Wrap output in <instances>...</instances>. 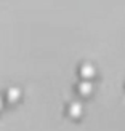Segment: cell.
<instances>
[{"instance_id": "cell-2", "label": "cell", "mask_w": 125, "mask_h": 131, "mask_svg": "<svg viewBox=\"0 0 125 131\" xmlns=\"http://www.w3.org/2000/svg\"><path fill=\"white\" fill-rule=\"evenodd\" d=\"M77 93L80 96H83V97L90 96L91 93H93V83H91V80H80V82H79Z\"/></svg>"}, {"instance_id": "cell-3", "label": "cell", "mask_w": 125, "mask_h": 131, "mask_svg": "<svg viewBox=\"0 0 125 131\" xmlns=\"http://www.w3.org/2000/svg\"><path fill=\"white\" fill-rule=\"evenodd\" d=\"M68 114H69V117H72V118H80L82 114H83L82 102H79V101L71 102L69 106H68Z\"/></svg>"}, {"instance_id": "cell-1", "label": "cell", "mask_w": 125, "mask_h": 131, "mask_svg": "<svg viewBox=\"0 0 125 131\" xmlns=\"http://www.w3.org/2000/svg\"><path fill=\"white\" fill-rule=\"evenodd\" d=\"M79 75L82 77V80H91L96 77V67L91 62H83L79 67Z\"/></svg>"}]
</instances>
